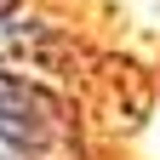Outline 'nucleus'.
Instances as JSON below:
<instances>
[{"label":"nucleus","mask_w":160,"mask_h":160,"mask_svg":"<svg viewBox=\"0 0 160 160\" xmlns=\"http://www.w3.org/2000/svg\"><path fill=\"white\" fill-rule=\"evenodd\" d=\"M69 149V109L29 74L0 69V154L6 160H57Z\"/></svg>","instance_id":"obj_1"},{"label":"nucleus","mask_w":160,"mask_h":160,"mask_svg":"<svg viewBox=\"0 0 160 160\" xmlns=\"http://www.w3.org/2000/svg\"><path fill=\"white\" fill-rule=\"evenodd\" d=\"M17 6H23V0H0V17H12V12H17Z\"/></svg>","instance_id":"obj_2"}]
</instances>
